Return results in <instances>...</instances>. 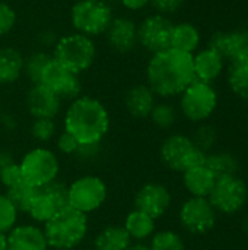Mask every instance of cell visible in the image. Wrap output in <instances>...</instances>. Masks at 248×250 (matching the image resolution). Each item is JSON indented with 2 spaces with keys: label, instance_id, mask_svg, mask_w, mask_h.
Here are the masks:
<instances>
[{
  "label": "cell",
  "instance_id": "1",
  "mask_svg": "<svg viewBox=\"0 0 248 250\" xmlns=\"http://www.w3.org/2000/svg\"><path fill=\"white\" fill-rule=\"evenodd\" d=\"M193 54L174 48L152 54L146 66V85L159 98H174L194 81Z\"/></svg>",
  "mask_w": 248,
  "mask_h": 250
},
{
  "label": "cell",
  "instance_id": "2",
  "mask_svg": "<svg viewBox=\"0 0 248 250\" xmlns=\"http://www.w3.org/2000/svg\"><path fill=\"white\" fill-rule=\"evenodd\" d=\"M110 126L108 108L91 95H80L70 101L63 117V129L73 135L79 144H102Z\"/></svg>",
  "mask_w": 248,
  "mask_h": 250
},
{
  "label": "cell",
  "instance_id": "3",
  "mask_svg": "<svg viewBox=\"0 0 248 250\" xmlns=\"http://www.w3.org/2000/svg\"><path fill=\"white\" fill-rule=\"evenodd\" d=\"M50 249L73 250L79 248L89 231V218L70 207L58 211L44 226Z\"/></svg>",
  "mask_w": 248,
  "mask_h": 250
},
{
  "label": "cell",
  "instance_id": "4",
  "mask_svg": "<svg viewBox=\"0 0 248 250\" xmlns=\"http://www.w3.org/2000/svg\"><path fill=\"white\" fill-rule=\"evenodd\" d=\"M53 59L69 69L70 72L80 75L92 67L96 57V45L94 38H89L79 32H72L60 37L53 47Z\"/></svg>",
  "mask_w": 248,
  "mask_h": 250
},
{
  "label": "cell",
  "instance_id": "5",
  "mask_svg": "<svg viewBox=\"0 0 248 250\" xmlns=\"http://www.w3.org/2000/svg\"><path fill=\"white\" fill-rule=\"evenodd\" d=\"M219 105V95L212 83L193 81L181 94L178 108L186 120L194 125L206 123Z\"/></svg>",
  "mask_w": 248,
  "mask_h": 250
},
{
  "label": "cell",
  "instance_id": "6",
  "mask_svg": "<svg viewBox=\"0 0 248 250\" xmlns=\"http://www.w3.org/2000/svg\"><path fill=\"white\" fill-rule=\"evenodd\" d=\"M206 152L199 149L191 136L184 133L168 135L159 146V158L162 164L174 173H184L186 170L206 163Z\"/></svg>",
  "mask_w": 248,
  "mask_h": 250
},
{
  "label": "cell",
  "instance_id": "7",
  "mask_svg": "<svg viewBox=\"0 0 248 250\" xmlns=\"http://www.w3.org/2000/svg\"><path fill=\"white\" fill-rule=\"evenodd\" d=\"M113 18V9L105 0H77L70 7V22L75 32L89 38L104 35Z\"/></svg>",
  "mask_w": 248,
  "mask_h": 250
},
{
  "label": "cell",
  "instance_id": "8",
  "mask_svg": "<svg viewBox=\"0 0 248 250\" xmlns=\"http://www.w3.org/2000/svg\"><path fill=\"white\" fill-rule=\"evenodd\" d=\"M23 180L35 189H41L60 176V160L47 146H35L23 154L18 163Z\"/></svg>",
  "mask_w": 248,
  "mask_h": 250
},
{
  "label": "cell",
  "instance_id": "9",
  "mask_svg": "<svg viewBox=\"0 0 248 250\" xmlns=\"http://www.w3.org/2000/svg\"><path fill=\"white\" fill-rule=\"evenodd\" d=\"M208 199L219 215H237L248 204L247 182L240 174L219 177Z\"/></svg>",
  "mask_w": 248,
  "mask_h": 250
},
{
  "label": "cell",
  "instance_id": "10",
  "mask_svg": "<svg viewBox=\"0 0 248 250\" xmlns=\"http://www.w3.org/2000/svg\"><path fill=\"white\" fill-rule=\"evenodd\" d=\"M107 198V183L96 174L79 176L69 185V207L82 214L89 215L98 211Z\"/></svg>",
  "mask_w": 248,
  "mask_h": 250
},
{
  "label": "cell",
  "instance_id": "11",
  "mask_svg": "<svg viewBox=\"0 0 248 250\" xmlns=\"http://www.w3.org/2000/svg\"><path fill=\"white\" fill-rule=\"evenodd\" d=\"M218 215L208 198L190 196L178 209V223L189 234L205 236L216 227Z\"/></svg>",
  "mask_w": 248,
  "mask_h": 250
},
{
  "label": "cell",
  "instance_id": "12",
  "mask_svg": "<svg viewBox=\"0 0 248 250\" xmlns=\"http://www.w3.org/2000/svg\"><path fill=\"white\" fill-rule=\"evenodd\" d=\"M174 22L170 16L152 13L137 25V42L146 51L155 54L170 48Z\"/></svg>",
  "mask_w": 248,
  "mask_h": 250
},
{
  "label": "cell",
  "instance_id": "13",
  "mask_svg": "<svg viewBox=\"0 0 248 250\" xmlns=\"http://www.w3.org/2000/svg\"><path fill=\"white\" fill-rule=\"evenodd\" d=\"M39 83L53 91L61 101H73L75 98L82 95L80 75L70 72L69 69L57 63L54 59H51L50 63L45 66Z\"/></svg>",
  "mask_w": 248,
  "mask_h": 250
},
{
  "label": "cell",
  "instance_id": "14",
  "mask_svg": "<svg viewBox=\"0 0 248 250\" xmlns=\"http://www.w3.org/2000/svg\"><path fill=\"white\" fill-rule=\"evenodd\" d=\"M172 193L171 190L159 182H146L142 185L133 198V205L136 209L148 214L153 220L162 218L171 208Z\"/></svg>",
  "mask_w": 248,
  "mask_h": 250
},
{
  "label": "cell",
  "instance_id": "15",
  "mask_svg": "<svg viewBox=\"0 0 248 250\" xmlns=\"http://www.w3.org/2000/svg\"><path fill=\"white\" fill-rule=\"evenodd\" d=\"M7 250H48V242L42 226L35 223L16 224L6 234Z\"/></svg>",
  "mask_w": 248,
  "mask_h": 250
},
{
  "label": "cell",
  "instance_id": "16",
  "mask_svg": "<svg viewBox=\"0 0 248 250\" xmlns=\"http://www.w3.org/2000/svg\"><path fill=\"white\" fill-rule=\"evenodd\" d=\"M25 105L32 119H56L61 110V100L44 85L35 83L26 92Z\"/></svg>",
  "mask_w": 248,
  "mask_h": 250
},
{
  "label": "cell",
  "instance_id": "17",
  "mask_svg": "<svg viewBox=\"0 0 248 250\" xmlns=\"http://www.w3.org/2000/svg\"><path fill=\"white\" fill-rule=\"evenodd\" d=\"M104 35L107 37L108 45L120 54L130 53L139 45L137 23L127 16H114Z\"/></svg>",
  "mask_w": 248,
  "mask_h": 250
},
{
  "label": "cell",
  "instance_id": "18",
  "mask_svg": "<svg viewBox=\"0 0 248 250\" xmlns=\"http://www.w3.org/2000/svg\"><path fill=\"white\" fill-rule=\"evenodd\" d=\"M225 59L215 50L205 47L193 54V69L196 81L213 83L225 70Z\"/></svg>",
  "mask_w": 248,
  "mask_h": 250
},
{
  "label": "cell",
  "instance_id": "19",
  "mask_svg": "<svg viewBox=\"0 0 248 250\" xmlns=\"http://www.w3.org/2000/svg\"><path fill=\"white\" fill-rule=\"evenodd\" d=\"M155 104L156 95L146 83L133 85L124 95V107L134 119H148Z\"/></svg>",
  "mask_w": 248,
  "mask_h": 250
},
{
  "label": "cell",
  "instance_id": "20",
  "mask_svg": "<svg viewBox=\"0 0 248 250\" xmlns=\"http://www.w3.org/2000/svg\"><path fill=\"white\" fill-rule=\"evenodd\" d=\"M181 182H183L186 192L190 196L208 198L215 186L216 177L206 167V164H203V166L191 167L186 170L184 173H181Z\"/></svg>",
  "mask_w": 248,
  "mask_h": 250
},
{
  "label": "cell",
  "instance_id": "21",
  "mask_svg": "<svg viewBox=\"0 0 248 250\" xmlns=\"http://www.w3.org/2000/svg\"><path fill=\"white\" fill-rule=\"evenodd\" d=\"M133 243H146L156 231V220L133 208L121 224Z\"/></svg>",
  "mask_w": 248,
  "mask_h": 250
},
{
  "label": "cell",
  "instance_id": "22",
  "mask_svg": "<svg viewBox=\"0 0 248 250\" xmlns=\"http://www.w3.org/2000/svg\"><path fill=\"white\" fill-rule=\"evenodd\" d=\"M202 42V34L200 29L191 23V22H178L174 23L172 32H171V44L170 48L194 54Z\"/></svg>",
  "mask_w": 248,
  "mask_h": 250
},
{
  "label": "cell",
  "instance_id": "23",
  "mask_svg": "<svg viewBox=\"0 0 248 250\" xmlns=\"http://www.w3.org/2000/svg\"><path fill=\"white\" fill-rule=\"evenodd\" d=\"M132 243L133 242L123 226L108 224L96 233L94 250H127Z\"/></svg>",
  "mask_w": 248,
  "mask_h": 250
},
{
  "label": "cell",
  "instance_id": "24",
  "mask_svg": "<svg viewBox=\"0 0 248 250\" xmlns=\"http://www.w3.org/2000/svg\"><path fill=\"white\" fill-rule=\"evenodd\" d=\"M25 57L13 47L0 48V85H10L23 75Z\"/></svg>",
  "mask_w": 248,
  "mask_h": 250
},
{
  "label": "cell",
  "instance_id": "25",
  "mask_svg": "<svg viewBox=\"0 0 248 250\" xmlns=\"http://www.w3.org/2000/svg\"><path fill=\"white\" fill-rule=\"evenodd\" d=\"M222 56L229 63L248 60V29L238 28L234 31H225Z\"/></svg>",
  "mask_w": 248,
  "mask_h": 250
},
{
  "label": "cell",
  "instance_id": "26",
  "mask_svg": "<svg viewBox=\"0 0 248 250\" xmlns=\"http://www.w3.org/2000/svg\"><path fill=\"white\" fill-rule=\"evenodd\" d=\"M206 167L215 174L216 179L238 174L241 164L235 154L229 151H212L206 155Z\"/></svg>",
  "mask_w": 248,
  "mask_h": 250
},
{
  "label": "cell",
  "instance_id": "27",
  "mask_svg": "<svg viewBox=\"0 0 248 250\" xmlns=\"http://www.w3.org/2000/svg\"><path fill=\"white\" fill-rule=\"evenodd\" d=\"M58 211H60V208L53 201V198L44 189H37V193H35V196H34V199H32L26 214L29 215L32 223L44 226Z\"/></svg>",
  "mask_w": 248,
  "mask_h": 250
},
{
  "label": "cell",
  "instance_id": "28",
  "mask_svg": "<svg viewBox=\"0 0 248 250\" xmlns=\"http://www.w3.org/2000/svg\"><path fill=\"white\" fill-rule=\"evenodd\" d=\"M227 83L235 97L243 101H248V60L229 64Z\"/></svg>",
  "mask_w": 248,
  "mask_h": 250
},
{
  "label": "cell",
  "instance_id": "29",
  "mask_svg": "<svg viewBox=\"0 0 248 250\" xmlns=\"http://www.w3.org/2000/svg\"><path fill=\"white\" fill-rule=\"evenodd\" d=\"M148 246L151 250H187L184 237L171 229L156 230L149 239Z\"/></svg>",
  "mask_w": 248,
  "mask_h": 250
},
{
  "label": "cell",
  "instance_id": "30",
  "mask_svg": "<svg viewBox=\"0 0 248 250\" xmlns=\"http://www.w3.org/2000/svg\"><path fill=\"white\" fill-rule=\"evenodd\" d=\"M152 125L161 130H170L171 127L175 126L177 120H178V110L167 101H161L156 103L149 114V117Z\"/></svg>",
  "mask_w": 248,
  "mask_h": 250
},
{
  "label": "cell",
  "instance_id": "31",
  "mask_svg": "<svg viewBox=\"0 0 248 250\" xmlns=\"http://www.w3.org/2000/svg\"><path fill=\"white\" fill-rule=\"evenodd\" d=\"M51 59H53V56L48 54L47 51H34L25 59L23 75L29 79V82L32 85L39 83L42 72H44L45 66L50 63Z\"/></svg>",
  "mask_w": 248,
  "mask_h": 250
},
{
  "label": "cell",
  "instance_id": "32",
  "mask_svg": "<svg viewBox=\"0 0 248 250\" xmlns=\"http://www.w3.org/2000/svg\"><path fill=\"white\" fill-rule=\"evenodd\" d=\"M6 196L10 199V202L16 207V209L19 212H23L26 214L35 193H37V189L32 188L31 185H28L26 182H22L7 190H4Z\"/></svg>",
  "mask_w": 248,
  "mask_h": 250
},
{
  "label": "cell",
  "instance_id": "33",
  "mask_svg": "<svg viewBox=\"0 0 248 250\" xmlns=\"http://www.w3.org/2000/svg\"><path fill=\"white\" fill-rule=\"evenodd\" d=\"M31 138L38 144H48L57 136L56 119H34L29 127Z\"/></svg>",
  "mask_w": 248,
  "mask_h": 250
},
{
  "label": "cell",
  "instance_id": "34",
  "mask_svg": "<svg viewBox=\"0 0 248 250\" xmlns=\"http://www.w3.org/2000/svg\"><path fill=\"white\" fill-rule=\"evenodd\" d=\"M191 139L199 149L209 154L213 151L215 145L218 144V130L209 123H200L197 125Z\"/></svg>",
  "mask_w": 248,
  "mask_h": 250
},
{
  "label": "cell",
  "instance_id": "35",
  "mask_svg": "<svg viewBox=\"0 0 248 250\" xmlns=\"http://www.w3.org/2000/svg\"><path fill=\"white\" fill-rule=\"evenodd\" d=\"M19 211L6 196V193H0V233L7 234L16 224L19 218Z\"/></svg>",
  "mask_w": 248,
  "mask_h": 250
},
{
  "label": "cell",
  "instance_id": "36",
  "mask_svg": "<svg viewBox=\"0 0 248 250\" xmlns=\"http://www.w3.org/2000/svg\"><path fill=\"white\" fill-rule=\"evenodd\" d=\"M79 145H80L79 141L73 135L66 132L64 129L60 133H57V136H56V148L61 155L75 157V154L77 152Z\"/></svg>",
  "mask_w": 248,
  "mask_h": 250
},
{
  "label": "cell",
  "instance_id": "37",
  "mask_svg": "<svg viewBox=\"0 0 248 250\" xmlns=\"http://www.w3.org/2000/svg\"><path fill=\"white\" fill-rule=\"evenodd\" d=\"M16 21L18 16L15 9L9 3L0 0V37H4L12 32L16 26Z\"/></svg>",
  "mask_w": 248,
  "mask_h": 250
},
{
  "label": "cell",
  "instance_id": "38",
  "mask_svg": "<svg viewBox=\"0 0 248 250\" xmlns=\"http://www.w3.org/2000/svg\"><path fill=\"white\" fill-rule=\"evenodd\" d=\"M25 182L23 180V176H22V171H20V167L19 164L15 161L13 164H10L9 167H6L1 173H0V185L4 188V190L19 185Z\"/></svg>",
  "mask_w": 248,
  "mask_h": 250
},
{
  "label": "cell",
  "instance_id": "39",
  "mask_svg": "<svg viewBox=\"0 0 248 250\" xmlns=\"http://www.w3.org/2000/svg\"><path fill=\"white\" fill-rule=\"evenodd\" d=\"M187 0H149V4L153 7L155 13L171 16L183 9Z\"/></svg>",
  "mask_w": 248,
  "mask_h": 250
},
{
  "label": "cell",
  "instance_id": "40",
  "mask_svg": "<svg viewBox=\"0 0 248 250\" xmlns=\"http://www.w3.org/2000/svg\"><path fill=\"white\" fill-rule=\"evenodd\" d=\"M101 151V144H80L77 152L75 154V158L80 163H94L99 158Z\"/></svg>",
  "mask_w": 248,
  "mask_h": 250
},
{
  "label": "cell",
  "instance_id": "41",
  "mask_svg": "<svg viewBox=\"0 0 248 250\" xmlns=\"http://www.w3.org/2000/svg\"><path fill=\"white\" fill-rule=\"evenodd\" d=\"M120 3L123 4V7L132 12H137L149 6V0H120Z\"/></svg>",
  "mask_w": 248,
  "mask_h": 250
},
{
  "label": "cell",
  "instance_id": "42",
  "mask_svg": "<svg viewBox=\"0 0 248 250\" xmlns=\"http://www.w3.org/2000/svg\"><path fill=\"white\" fill-rule=\"evenodd\" d=\"M0 125L6 129V130H13L18 125L15 116H12L10 113H3L0 116Z\"/></svg>",
  "mask_w": 248,
  "mask_h": 250
},
{
  "label": "cell",
  "instance_id": "43",
  "mask_svg": "<svg viewBox=\"0 0 248 250\" xmlns=\"http://www.w3.org/2000/svg\"><path fill=\"white\" fill-rule=\"evenodd\" d=\"M13 163H15L13 155H12L9 151H6V149H0V173H1L6 167H9L10 164H13Z\"/></svg>",
  "mask_w": 248,
  "mask_h": 250
},
{
  "label": "cell",
  "instance_id": "44",
  "mask_svg": "<svg viewBox=\"0 0 248 250\" xmlns=\"http://www.w3.org/2000/svg\"><path fill=\"white\" fill-rule=\"evenodd\" d=\"M127 250H151L148 243H132V246Z\"/></svg>",
  "mask_w": 248,
  "mask_h": 250
},
{
  "label": "cell",
  "instance_id": "45",
  "mask_svg": "<svg viewBox=\"0 0 248 250\" xmlns=\"http://www.w3.org/2000/svg\"><path fill=\"white\" fill-rule=\"evenodd\" d=\"M241 229H243L244 234L248 237V215L244 217V220H243V223H241Z\"/></svg>",
  "mask_w": 248,
  "mask_h": 250
},
{
  "label": "cell",
  "instance_id": "46",
  "mask_svg": "<svg viewBox=\"0 0 248 250\" xmlns=\"http://www.w3.org/2000/svg\"><path fill=\"white\" fill-rule=\"evenodd\" d=\"M0 250H7V246H6V234H1V233H0Z\"/></svg>",
  "mask_w": 248,
  "mask_h": 250
}]
</instances>
